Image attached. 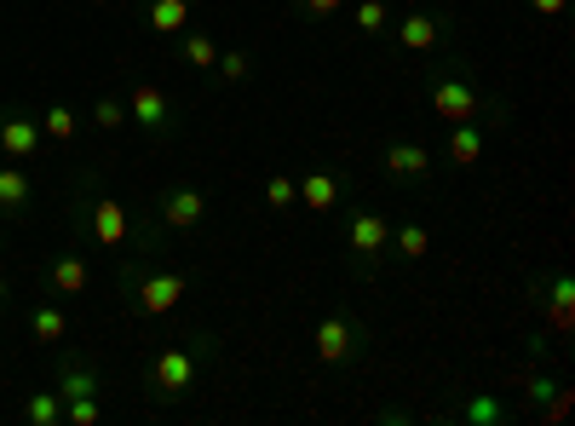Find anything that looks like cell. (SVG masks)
Listing matches in <instances>:
<instances>
[{
  "mask_svg": "<svg viewBox=\"0 0 575 426\" xmlns=\"http://www.w3.org/2000/svg\"><path fill=\"white\" fill-rule=\"evenodd\" d=\"M426 98H432V116L444 121V127H455V121L506 127V98L484 92L478 81H472V76L460 70V63H449V70H437V76H432V87H426Z\"/></svg>",
  "mask_w": 575,
  "mask_h": 426,
  "instance_id": "cell-1",
  "label": "cell"
},
{
  "mask_svg": "<svg viewBox=\"0 0 575 426\" xmlns=\"http://www.w3.org/2000/svg\"><path fill=\"white\" fill-rule=\"evenodd\" d=\"M208 357H214V340H208V335H190V340L161 346V351L150 357L145 386L156 392L161 404H179V398H190V392L201 386V375H208Z\"/></svg>",
  "mask_w": 575,
  "mask_h": 426,
  "instance_id": "cell-2",
  "label": "cell"
},
{
  "mask_svg": "<svg viewBox=\"0 0 575 426\" xmlns=\"http://www.w3.org/2000/svg\"><path fill=\"white\" fill-rule=\"evenodd\" d=\"M363 340H368V323L351 306H334V311L317 317V329H311V357L323 369H340V364H357L363 357Z\"/></svg>",
  "mask_w": 575,
  "mask_h": 426,
  "instance_id": "cell-3",
  "label": "cell"
},
{
  "mask_svg": "<svg viewBox=\"0 0 575 426\" xmlns=\"http://www.w3.org/2000/svg\"><path fill=\"white\" fill-rule=\"evenodd\" d=\"M391 214L386 208H368V202H351L346 208V225H340V231H346V248H351V266L357 271H375L380 266V259L391 254Z\"/></svg>",
  "mask_w": 575,
  "mask_h": 426,
  "instance_id": "cell-4",
  "label": "cell"
},
{
  "mask_svg": "<svg viewBox=\"0 0 575 426\" xmlns=\"http://www.w3.org/2000/svg\"><path fill=\"white\" fill-rule=\"evenodd\" d=\"M121 288H127V300H132V311L139 317H174L179 306H185V277L179 271H121Z\"/></svg>",
  "mask_w": 575,
  "mask_h": 426,
  "instance_id": "cell-5",
  "label": "cell"
},
{
  "mask_svg": "<svg viewBox=\"0 0 575 426\" xmlns=\"http://www.w3.org/2000/svg\"><path fill=\"white\" fill-rule=\"evenodd\" d=\"M76 219H81V231H87V242H92V248L121 254V248L132 242V214H127L121 196H105V190H98L92 202H87V214H76Z\"/></svg>",
  "mask_w": 575,
  "mask_h": 426,
  "instance_id": "cell-6",
  "label": "cell"
},
{
  "mask_svg": "<svg viewBox=\"0 0 575 426\" xmlns=\"http://www.w3.org/2000/svg\"><path fill=\"white\" fill-rule=\"evenodd\" d=\"M391 47L397 52H409V58H426V52H437L449 41V18L444 12H432V7H420V12H403V18H391Z\"/></svg>",
  "mask_w": 575,
  "mask_h": 426,
  "instance_id": "cell-7",
  "label": "cell"
},
{
  "mask_svg": "<svg viewBox=\"0 0 575 426\" xmlns=\"http://www.w3.org/2000/svg\"><path fill=\"white\" fill-rule=\"evenodd\" d=\"M127 121L145 127L150 139H167L179 127V110H174V92H167L161 81H139L127 92Z\"/></svg>",
  "mask_w": 575,
  "mask_h": 426,
  "instance_id": "cell-8",
  "label": "cell"
},
{
  "mask_svg": "<svg viewBox=\"0 0 575 426\" xmlns=\"http://www.w3.org/2000/svg\"><path fill=\"white\" fill-rule=\"evenodd\" d=\"M156 219L167 225V231H196V225L208 219V196H201L196 185H167L156 196Z\"/></svg>",
  "mask_w": 575,
  "mask_h": 426,
  "instance_id": "cell-9",
  "label": "cell"
},
{
  "mask_svg": "<svg viewBox=\"0 0 575 426\" xmlns=\"http://www.w3.org/2000/svg\"><path fill=\"white\" fill-rule=\"evenodd\" d=\"M535 294L547 300V329H553L558 340H569V335H575V277L558 266L547 283H535Z\"/></svg>",
  "mask_w": 575,
  "mask_h": 426,
  "instance_id": "cell-10",
  "label": "cell"
},
{
  "mask_svg": "<svg viewBox=\"0 0 575 426\" xmlns=\"http://www.w3.org/2000/svg\"><path fill=\"white\" fill-rule=\"evenodd\" d=\"M380 168H386L391 185H420V179L437 168V156H432L426 145H415V139H391L386 156H380Z\"/></svg>",
  "mask_w": 575,
  "mask_h": 426,
  "instance_id": "cell-11",
  "label": "cell"
},
{
  "mask_svg": "<svg viewBox=\"0 0 575 426\" xmlns=\"http://www.w3.org/2000/svg\"><path fill=\"white\" fill-rule=\"evenodd\" d=\"M41 145V116L29 110H0V156L7 161H29Z\"/></svg>",
  "mask_w": 575,
  "mask_h": 426,
  "instance_id": "cell-12",
  "label": "cell"
},
{
  "mask_svg": "<svg viewBox=\"0 0 575 426\" xmlns=\"http://www.w3.org/2000/svg\"><path fill=\"white\" fill-rule=\"evenodd\" d=\"M299 202H306L311 214H340L346 208V179L334 174V168H311V174H299Z\"/></svg>",
  "mask_w": 575,
  "mask_h": 426,
  "instance_id": "cell-13",
  "label": "cell"
},
{
  "mask_svg": "<svg viewBox=\"0 0 575 426\" xmlns=\"http://www.w3.org/2000/svg\"><path fill=\"white\" fill-rule=\"evenodd\" d=\"M484 150H489V127H484V121H455V127H449V145H444L449 168H478Z\"/></svg>",
  "mask_w": 575,
  "mask_h": 426,
  "instance_id": "cell-14",
  "label": "cell"
},
{
  "mask_svg": "<svg viewBox=\"0 0 575 426\" xmlns=\"http://www.w3.org/2000/svg\"><path fill=\"white\" fill-rule=\"evenodd\" d=\"M92 288V266L81 254H58L47 266V294H58V300H76V294Z\"/></svg>",
  "mask_w": 575,
  "mask_h": 426,
  "instance_id": "cell-15",
  "label": "cell"
},
{
  "mask_svg": "<svg viewBox=\"0 0 575 426\" xmlns=\"http://www.w3.org/2000/svg\"><path fill=\"white\" fill-rule=\"evenodd\" d=\"M36 202V179H29L23 161H0V214H23Z\"/></svg>",
  "mask_w": 575,
  "mask_h": 426,
  "instance_id": "cell-16",
  "label": "cell"
},
{
  "mask_svg": "<svg viewBox=\"0 0 575 426\" xmlns=\"http://www.w3.org/2000/svg\"><path fill=\"white\" fill-rule=\"evenodd\" d=\"M29 335H36L41 346L70 340V317H63V306L58 300H36V306H29Z\"/></svg>",
  "mask_w": 575,
  "mask_h": 426,
  "instance_id": "cell-17",
  "label": "cell"
},
{
  "mask_svg": "<svg viewBox=\"0 0 575 426\" xmlns=\"http://www.w3.org/2000/svg\"><path fill=\"white\" fill-rule=\"evenodd\" d=\"M145 23L156 29V36H167V41L185 36V29H190V0H150V7H145Z\"/></svg>",
  "mask_w": 575,
  "mask_h": 426,
  "instance_id": "cell-18",
  "label": "cell"
},
{
  "mask_svg": "<svg viewBox=\"0 0 575 426\" xmlns=\"http://www.w3.org/2000/svg\"><path fill=\"white\" fill-rule=\"evenodd\" d=\"M58 398H63V404H76V398H98V375L70 357V364L58 369Z\"/></svg>",
  "mask_w": 575,
  "mask_h": 426,
  "instance_id": "cell-19",
  "label": "cell"
},
{
  "mask_svg": "<svg viewBox=\"0 0 575 426\" xmlns=\"http://www.w3.org/2000/svg\"><path fill=\"white\" fill-rule=\"evenodd\" d=\"M81 133V116H76V105H47L41 110V139H52V145H70Z\"/></svg>",
  "mask_w": 575,
  "mask_h": 426,
  "instance_id": "cell-20",
  "label": "cell"
},
{
  "mask_svg": "<svg viewBox=\"0 0 575 426\" xmlns=\"http://www.w3.org/2000/svg\"><path fill=\"white\" fill-rule=\"evenodd\" d=\"M179 52H185L190 70H201V76H208L214 63H219V41H214V36H201V29H185V36H179Z\"/></svg>",
  "mask_w": 575,
  "mask_h": 426,
  "instance_id": "cell-21",
  "label": "cell"
},
{
  "mask_svg": "<svg viewBox=\"0 0 575 426\" xmlns=\"http://www.w3.org/2000/svg\"><path fill=\"white\" fill-rule=\"evenodd\" d=\"M391 254H403V259H426V254H432V231H426V225H415V219L391 225Z\"/></svg>",
  "mask_w": 575,
  "mask_h": 426,
  "instance_id": "cell-22",
  "label": "cell"
},
{
  "mask_svg": "<svg viewBox=\"0 0 575 426\" xmlns=\"http://www.w3.org/2000/svg\"><path fill=\"white\" fill-rule=\"evenodd\" d=\"M455 420H466V426H500L506 420V404L495 398V392H478V398H466L460 404V415Z\"/></svg>",
  "mask_w": 575,
  "mask_h": 426,
  "instance_id": "cell-23",
  "label": "cell"
},
{
  "mask_svg": "<svg viewBox=\"0 0 575 426\" xmlns=\"http://www.w3.org/2000/svg\"><path fill=\"white\" fill-rule=\"evenodd\" d=\"M23 420H29V426H58V420H63V398H58V386L36 392V398L23 404Z\"/></svg>",
  "mask_w": 575,
  "mask_h": 426,
  "instance_id": "cell-24",
  "label": "cell"
},
{
  "mask_svg": "<svg viewBox=\"0 0 575 426\" xmlns=\"http://www.w3.org/2000/svg\"><path fill=\"white\" fill-rule=\"evenodd\" d=\"M265 208H277V214L299 208V185H294V174H270V179H265Z\"/></svg>",
  "mask_w": 575,
  "mask_h": 426,
  "instance_id": "cell-25",
  "label": "cell"
},
{
  "mask_svg": "<svg viewBox=\"0 0 575 426\" xmlns=\"http://www.w3.org/2000/svg\"><path fill=\"white\" fill-rule=\"evenodd\" d=\"M357 29H363V36H386L391 7H386V0H357Z\"/></svg>",
  "mask_w": 575,
  "mask_h": 426,
  "instance_id": "cell-26",
  "label": "cell"
},
{
  "mask_svg": "<svg viewBox=\"0 0 575 426\" xmlns=\"http://www.w3.org/2000/svg\"><path fill=\"white\" fill-rule=\"evenodd\" d=\"M92 121L105 127V133H121V127H127V98L105 92V98H98V105H92Z\"/></svg>",
  "mask_w": 575,
  "mask_h": 426,
  "instance_id": "cell-27",
  "label": "cell"
},
{
  "mask_svg": "<svg viewBox=\"0 0 575 426\" xmlns=\"http://www.w3.org/2000/svg\"><path fill=\"white\" fill-rule=\"evenodd\" d=\"M214 70H219V81H248V76H254V58H248L242 47H230V52H219Z\"/></svg>",
  "mask_w": 575,
  "mask_h": 426,
  "instance_id": "cell-28",
  "label": "cell"
},
{
  "mask_svg": "<svg viewBox=\"0 0 575 426\" xmlns=\"http://www.w3.org/2000/svg\"><path fill=\"white\" fill-rule=\"evenodd\" d=\"M553 392H558V380H553L547 369H529V375H524V404H535V409H541V404L553 398Z\"/></svg>",
  "mask_w": 575,
  "mask_h": 426,
  "instance_id": "cell-29",
  "label": "cell"
},
{
  "mask_svg": "<svg viewBox=\"0 0 575 426\" xmlns=\"http://www.w3.org/2000/svg\"><path fill=\"white\" fill-rule=\"evenodd\" d=\"M299 7V18H311V23H323V18H340L351 0H294Z\"/></svg>",
  "mask_w": 575,
  "mask_h": 426,
  "instance_id": "cell-30",
  "label": "cell"
},
{
  "mask_svg": "<svg viewBox=\"0 0 575 426\" xmlns=\"http://www.w3.org/2000/svg\"><path fill=\"white\" fill-rule=\"evenodd\" d=\"M63 420H70V426H98L105 409H98V398H76V404H63Z\"/></svg>",
  "mask_w": 575,
  "mask_h": 426,
  "instance_id": "cell-31",
  "label": "cell"
},
{
  "mask_svg": "<svg viewBox=\"0 0 575 426\" xmlns=\"http://www.w3.org/2000/svg\"><path fill=\"white\" fill-rule=\"evenodd\" d=\"M524 7H529L535 18H564V7H569V0H524Z\"/></svg>",
  "mask_w": 575,
  "mask_h": 426,
  "instance_id": "cell-32",
  "label": "cell"
},
{
  "mask_svg": "<svg viewBox=\"0 0 575 426\" xmlns=\"http://www.w3.org/2000/svg\"><path fill=\"white\" fill-rule=\"evenodd\" d=\"M7 294H12V288H7V271H0V306H7Z\"/></svg>",
  "mask_w": 575,
  "mask_h": 426,
  "instance_id": "cell-33",
  "label": "cell"
},
{
  "mask_svg": "<svg viewBox=\"0 0 575 426\" xmlns=\"http://www.w3.org/2000/svg\"><path fill=\"white\" fill-rule=\"evenodd\" d=\"M87 7H110V0H87Z\"/></svg>",
  "mask_w": 575,
  "mask_h": 426,
  "instance_id": "cell-34",
  "label": "cell"
}]
</instances>
